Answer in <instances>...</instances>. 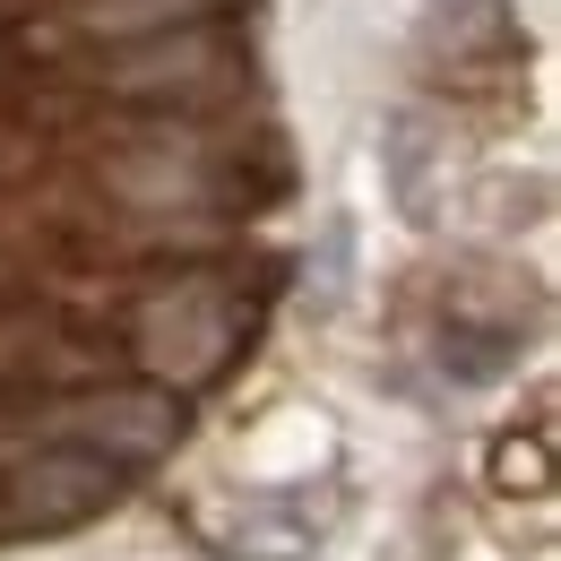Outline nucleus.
Here are the masks:
<instances>
[{
    "instance_id": "f03ea898",
    "label": "nucleus",
    "mask_w": 561,
    "mask_h": 561,
    "mask_svg": "<svg viewBox=\"0 0 561 561\" xmlns=\"http://www.w3.org/2000/svg\"><path fill=\"white\" fill-rule=\"evenodd\" d=\"M122 484L130 476L113 458H95L78 440H44V449H26V458L0 467V527L9 536H70L95 510H113Z\"/></svg>"
},
{
    "instance_id": "20e7f679",
    "label": "nucleus",
    "mask_w": 561,
    "mask_h": 561,
    "mask_svg": "<svg viewBox=\"0 0 561 561\" xmlns=\"http://www.w3.org/2000/svg\"><path fill=\"white\" fill-rule=\"evenodd\" d=\"M208 545L225 561H302L320 545V518H311L302 492H251V501H233L208 527Z\"/></svg>"
},
{
    "instance_id": "7ed1b4c3",
    "label": "nucleus",
    "mask_w": 561,
    "mask_h": 561,
    "mask_svg": "<svg viewBox=\"0 0 561 561\" xmlns=\"http://www.w3.org/2000/svg\"><path fill=\"white\" fill-rule=\"evenodd\" d=\"M53 440H78V449L113 458L122 476H139L156 458H173V440H182V389H104V398H78L70 415L53 423Z\"/></svg>"
},
{
    "instance_id": "f257e3e1",
    "label": "nucleus",
    "mask_w": 561,
    "mask_h": 561,
    "mask_svg": "<svg viewBox=\"0 0 561 561\" xmlns=\"http://www.w3.org/2000/svg\"><path fill=\"white\" fill-rule=\"evenodd\" d=\"M130 346H139L156 389H199L208 371H225V354L242 346V302H233L225 277H173L139 302Z\"/></svg>"
}]
</instances>
